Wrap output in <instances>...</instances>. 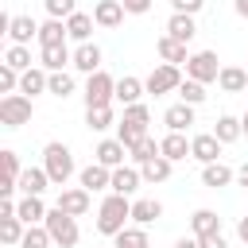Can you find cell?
I'll list each match as a JSON object with an SVG mask.
<instances>
[{
    "mask_svg": "<svg viewBox=\"0 0 248 248\" xmlns=\"http://www.w3.org/2000/svg\"><path fill=\"white\" fill-rule=\"evenodd\" d=\"M236 232H240V240L248 244V217H240V225H236Z\"/></svg>",
    "mask_w": 248,
    "mask_h": 248,
    "instance_id": "51",
    "label": "cell"
},
{
    "mask_svg": "<svg viewBox=\"0 0 248 248\" xmlns=\"http://www.w3.org/2000/svg\"><path fill=\"white\" fill-rule=\"evenodd\" d=\"M0 194L4 198H12V190H19V174H23V167H19V155L16 151H0Z\"/></svg>",
    "mask_w": 248,
    "mask_h": 248,
    "instance_id": "8",
    "label": "cell"
},
{
    "mask_svg": "<svg viewBox=\"0 0 248 248\" xmlns=\"http://www.w3.org/2000/svg\"><path fill=\"white\" fill-rule=\"evenodd\" d=\"M174 248H202V240H198V236H182Z\"/></svg>",
    "mask_w": 248,
    "mask_h": 248,
    "instance_id": "49",
    "label": "cell"
},
{
    "mask_svg": "<svg viewBox=\"0 0 248 248\" xmlns=\"http://www.w3.org/2000/svg\"><path fill=\"white\" fill-rule=\"evenodd\" d=\"M46 93H54V97H70V93H74V78H70L66 70H62V74H50Z\"/></svg>",
    "mask_w": 248,
    "mask_h": 248,
    "instance_id": "42",
    "label": "cell"
},
{
    "mask_svg": "<svg viewBox=\"0 0 248 248\" xmlns=\"http://www.w3.org/2000/svg\"><path fill=\"white\" fill-rule=\"evenodd\" d=\"M116 248H151V240H147L143 229H124V232L116 236Z\"/></svg>",
    "mask_w": 248,
    "mask_h": 248,
    "instance_id": "40",
    "label": "cell"
},
{
    "mask_svg": "<svg viewBox=\"0 0 248 248\" xmlns=\"http://www.w3.org/2000/svg\"><path fill=\"white\" fill-rule=\"evenodd\" d=\"M213 136H217L221 143H232V140H240V136H244V128H240V120H236V116H217Z\"/></svg>",
    "mask_w": 248,
    "mask_h": 248,
    "instance_id": "33",
    "label": "cell"
},
{
    "mask_svg": "<svg viewBox=\"0 0 248 248\" xmlns=\"http://www.w3.org/2000/svg\"><path fill=\"white\" fill-rule=\"evenodd\" d=\"M74 70L97 74V70H101V46H97V43H81V46L74 50Z\"/></svg>",
    "mask_w": 248,
    "mask_h": 248,
    "instance_id": "12",
    "label": "cell"
},
{
    "mask_svg": "<svg viewBox=\"0 0 248 248\" xmlns=\"http://www.w3.org/2000/svg\"><path fill=\"white\" fill-rule=\"evenodd\" d=\"M112 97H116V81L105 70L89 74V81H85V108H105V105H112Z\"/></svg>",
    "mask_w": 248,
    "mask_h": 248,
    "instance_id": "4",
    "label": "cell"
},
{
    "mask_svg": "<svg viewBox=\"0 0 248 248\" xmlns=\"http://www.w3.org/2000/svg\"><path fill=\"white\" fill-rule=\"evenodd\" d=\"M46 182H50V174H46L43 167H27V170L19 174V190H23V198H39V194L46 190Z\"/></svg>",
    "mask_w": 248,
    "mask_h": 248,
    "instance_id": "13",
    "label": "cell"
},
{
    "mask_svg": "<svg viewBox=\"0 0 248 248\" xmlns=\"http://www.w3.org/2000/svg\"><path fill=\"white\" fill-rule=\"evenodd\" d=\"M236 16H240V19H248V0H236Z\"/></svg>",
    "mask_w": 248,
    "mask_h": 248,
    "instance_id": "52",
    "label": "cell"
},
{
    "mask_svg": "<svg viewBox=\"0 0 248 248\" xmlns=\"http://www.w3.org/2000/svg\"><path fill=\"white\" fill-rule=\"evenodd\" d=\"M8 35H12V43H16V46H23L27 39H39V23H35L31 16H12Z\"/></svg>",
    "mask_w": 248,
    "mask_h": 248,
    "instance_id": "21",
    "label": "cell"
},
{
    "mask_svg": "<svg viewBox=\"0 0 248 248\" xmlns=\"http://www.w3.org/2000/svg\"><path fill=\"white\" fill-rule=\"evenodd\" d=\"M143 85H147V93H155V97H159V93L178 89V85H182V74H178V66H167V62H163V66H155V70L147 74V81H143Z\"/></svg>",
    "mask_w": 248,
    "mask_h": 248,
    "instance_id": "7",
    "label": "cell"
},
{
    "mask_svg": "<svg viewBox=\"0 0 248 248\" xmlns=\"http://www.w3.org/2000/svg\"><path fill=\"white\" fill-rule=\"evenodd\" d=\"M0 89H4V93H16V89H19V70H12L8 62L0 66Z\"/></svg>",
    "mask_w": 248,
    "mask_h": 248,
    "instance_id": "44",
    "label": "cell"
},
{
    "mask_svg": "<svg viewBox=\"0 0 248 248\" xmlns=\"http://www.w3.org/2000/svg\"><path fill=\"white\" fill-rule=\"evenodd\" d=\"M93 16H85V12H74L70 19H66V31H70V39H78V43H89V31H93Z\"/></svg>",
    "mask_w": 248,
    "mask_h": 248,
    "instance_id": "30",
    "label": "cell"
},
{
    "mask_svg": "<svg viewBox=\"0 0 248 248\" xmlns=\"http://www.w3.org/2000/svg\"><path fill=\"white\" fill-rule=\"evenodd\" d=\"M46 244H50L46 225H31V229L23 232V244H19V248H46Z\"/></svg>",
    "mask_w": 248,
    "mask_h": 248,
    "instance_id": "41",
    "label": "cell"
},
{
    "mask_svg": "<svg viewBox=\"0 0 248 248\" xmlns=\"http://www.w3.org/2000/svg\"><path fill=\"white\" fill-rule=\"evenodd\" d=\"M167 35H170V39H178V43H190V39L198 35V27H194V16H182V12H174V16L167 19Z\"/></svg>",
    "mask_w": 248,
    "mask_h": 248,
    "instance_id": "20",
    "label": "cell"
},
{
    "mask_svg": "<svg viewBox=\"0 0 248 248\" xmlns=\"http://www.w3.org/2000/svg\"><path fill=\"white\" fill-rule=\"evenodd\" d=\"M4 62H8L12 70L27 74V70H31V50H27V46H16V43H12V46H8V54H4Z\"/></svg>",
    "mask_w": 248,
    "mask_h": 248,
    "instance_id": "36",
    "label": "cell"
},
{
    "mask_svg": "<svg viewBox=\"0 0 248 248\" xmlns=\"http://www.w3.org/2000/svg\"><path fill=\"white\" fill-rule=\"evenodd\" d=\"M159 151H163V159L178 163V159H186V155H190V143H186V136H182V132H167V136L159 140Z\"/></svg>",
    "mask_w": 248,
    "mask_h": 248,
    "instance_id": "15",
    "label": "cell"
},
{
    "mask_svg": "<svg viewBox=\"0 0 248 248\" xmlns=\"http://www.w3.org/2000/svg\"><path fill=\"white\" fill-rule=\"evenodd\" d=\"M66 23L62 19H46V23H39V46H66Z\"/></svg>",
    "mask_w": 248,
    "mask_h": 248,
    "instance_id": "22",
    "label": "cell"
},
{
    "mask_svg": "<svg viewBox=\"0 0 248 248\" xmlns=\"http://www.w3.org/2000/svg\"><path fill=\"white\" fill-rule=\"evenodd\" d=\"M170 4H174V12L194 16V12H202V4H205V0H170Z\"/></svg>",
    "mask_w": 248,
    "mask_h": 248,
    "instance_id": "46",
    "label": "cell"
},
{
    "mask_svg": "<svg viewBox=\"0 0 248 248\" xmlns=\"http://www.w3.org/2000/svg\"><path fill=\"white\" fill-rule=\"evenodd\" d=\"M140 174H143V182H167V178H170V159L155 155L151 163H143V167H140Z\"/></svg>",
    "mask_w": 248,
    "mask_h": 248,
    "instance_id": "32",
    "label": "cell"
},
{
    "mask_svg": "<svg viewBox=\"0 0 248 248\" xmlns=\"http://www.w3.org/2000/svg\"><path fill=\"white\" fill-rule=\"evenodd\" d=\"M46 85H50V74H43V70H35V66H31L27 74H19V93H23V97H35V93H43Z\"/></svg>",
    "mask_w": 248,
    "mask_h": 248,
    "instance_id": "28",
    "label": "cell"
},
{
    "mask_svg": "<svg viewBox=\"0 0 248 248\" xmlns=\"http://www.w3.org/2000/svg\"><path fill=\"white\" fill-rule=\"evenodd\" d=\"M143 89H147V85H143L140 78H132V74H128V78H120V81H116V101H124V105H140Z\"/></svg>",
    "mask_w": 248,
    "mask_h": 248,
    "instance_id": "29",
    "label": "cell"
},
{
    "mask_svg": "<svg viewBox=\"0 0 248 248\" xmlns=\"http://www.w3.org/2000/svg\"><path fill=\"white\" fill-rule=\"evenodd\" d=\"M105 186H112V170L108 167H101V163H89L85 170H81V190H105Z\"/></svg>",
    "mask_w": 248,
    "mask_h": 248,
    "instance_id": "16",
    "label": "cell"
},
{
    "mask_svg": "<svg viewBox=\"0 0 248 248\" xmlns=\"http://www.w3.org/2000/svg\"><path fill=\"white\" fill-rule=\"evenodd\" d=\"M159 58H163L167 66L190 62V54H186V43H178V39H170V35H163V39H159Z\"/></svg>",
    "mask_w": 248,
    "mask_h": 248,
    "instance_id": "26",
    "label": "cell"
},
{
    "mask_svg": "<svg viewBox=\"0 0 248 248\" xmlns=\"http://www.w3.org/2000/svg\"><path fill=\"white\" fill-rule=\"evenodd\" d=\"M0 124H4V128H23V124H31V97L8 93V97L0 101Z\"/></svg>",
    "mask_w": 248,
    "mask_h": 248,
    "instance_id": "5",
    "label": "cell"
},
{
    "mask_svg": "<svg viewBox=\"0 0 248 248\" xmlns=\"http://www.w3.org/2000/svg\"><path fill=\"white\" fill-rule=\"evenodd\" d=\"M143 136H147V124H128V120H120V124H116V140H120L128 151H132Z\"/></svg>",
    "mask_w": 248,
    "mask_h": 248,
    "instance_id": "34",
    "label": "cell"
},
{
    "mask_svg": "<svg viewBox=\"0 0 248 248\" xmlns=\"http://www.w3.org/2000/svg\"><path fill=\"white\" fill-rule=\"evenodd\" d=\"M43 4H46L50 19H70V16L78 12V0H43Z\"/></svg>",
    "mask_w": 248,
    "mask_h": 248,
    "instance_id": "43",
    "label": "cell"
},
{
    "mask_svg": "<svg viewBox=\"0 0 248 248\" xmlns=\"http://www.w3.org/2000/svg\"><path fill=\"white\" fill-rule=\"evenodd\" d=\"M240 128H244V136H248V112H244V116H240Z\"/></svg>",
    "mask_w": 248,
    "mask_h": 248,
    "instance_id": "53",
    "label": "cell"
},
{
    "mask_svg": "<svg viewBox=\"0 0 248 248\" xmlns=\"http://www.w3.org/2000/svg\"><path fill=\"white\" fill-rule=\"evenodd\" d=\"M124 4V12H132V16H143V12H151V0H120Z\"/></svg>",
    "mask_w": 248,
    "mask_h": 248,
    "instance_id": "47",
    "label": "cell"
},
{
    "mask_svg": "<svg viewBox=\"0 0 248 248\" xmlns=\"http://www.w3.org/2000/svg\"><path fill=\"white\" fill-rule=\"evenodd\" d=\"M244 93H248V89H244Z\"/></svg>",
    "mask_w": 248,
    "mask_h": 248,
    "instance_id": "54",
    "label": "cell"
},
{
    "mask_svg": "<svg viewBox=\"0 0 248 248\" xmlns=\"http://www.w3.org/2000/svg\"><path fill=\"white\" fill-rule=\"evenodd\" d=\"M112 248H116V244H112Z\"/></svg>",
    "mask_w": 248,
    "mask_h": 248,
    "instance_id": "55",
    "label": "cell"
},
{
    "mask_svg": "<svg viewBox=\"0 0 248 248\" xmlns=\"http://www.w3.org/2000/svg\"><path fill=\"white\" fill-rule=\"evenodd\" d=\"M236 182H240V186H248V163H240V167H236Z\"/></svg>",
    "mask_w": 248,
    "mask_h": 248,
    "instance_id": "50",
    "label": "cell"
},
{
    "mask_svg": "<svg viewBox=\"0 0 248 248\" xmlns=\"http://www.w3.org/2000/svg\"><path fill=\"white\" fill-rule=\"evenodd\" d=\"M178 97H182V105H202V101H205V85L186 78V81L178 85Z\"/></svg>",
    "mask_w": 248,
    "mask_h": 248,
    "instance_id": "38",
    "label": "cell"
},
{
    "mask_svg": "<svg viewBox=\"0 0 248 248\" xmlns=\"http://www.w3.org/2000/svg\"><path fill=\"white\" fill-rule=\"evenodd\" d=\"M217 85H221L225 93H244V89H248V70H240V66H221Z\"/></svg>",
    "mask_w": 248,
    "mask_h": 248,
    "instance_id": "25",
    "label": "cell"
},
{
    "mask_svg": "<svg viewBox=\"0 0 248 248\" xmlns=\"http://www.w3.org/2000/svg\"><path fill=\"white\" fill-rule=\"evenodd\" d=\"M163 124H167L170 132H186V128L194 124V105H182V101L170 105V108L163 112Z\"/></svg>",
    "mask_w": 248,
    "mask_h": 248,
    "instance_id": "14",
    "label": "cell"
},
{
    "mask_svg": "<svg viewBox=\"0 0 248 248\" xmlns=\"http://www.w3.org/2000/svg\"><path fill=\"white\" fill-rule=\"evenodd\" d=\"M58 209L62 213H70V217H81V213H89V190H62L58 194Z\"/></svg>",
    "mask_w": 248,
    "mask_h": 248,
    "instance_id": "11",
    "label": "cell"
},
{
    "mask_svg": "<svg viewBox=\"0 0 248 248\" xmlns=\"http://www.w3.org/2000/svg\"><path fill=\"white\" fill-rule=\"evenodd\" d=\"M236 178V170H229L225 163H205L202 167V182L209 186V190H221V186H229Z\"/></svg>",
    "mask_w": 248,
    "mask_h": 248,
    "instance_id": "23",
    "label": "cell"
},
{
    "mask_svg": "<svg viewBox=\"0 0 248 248\" xmlns=\"http://www.w3.org/2000/svg\"><path fill=\"white\" fill-rule=\"evenodd\" d=\"M186 78L190 81H217L221 78V66H217V54L213 50H198V54H190V62H186Z\"/></svg>",
    "mask_w": 248,
    "mask_h": 248,
    "instance_id": "6",
    "label": "cell"
},
{
    "mask_svg": "<svg viewBox=\"0 0 248 248\" xmlns=\"http://www.w3.org/2000/svg\"><path fill=\"white\" fill-rule=\"evenodd\" d=\"M85 124H89L93 132H105V128L112 124V105H105V108H85Z\"/></svg>",
    "mask_w": 248,
    "mask_h": 248,
    "instance_id": "39",
    "label": "cell"
},
{
    "mask_svg": "<svg viewBox=\"0 0 248 248\" xmlns=\"http://www.w3.org/2000/svg\"><path fill=\"white\" fill-rule=\"evenodd\" d=\"M202 248H229V244H225V236L217 232V236H205V240H202Z\"/></svg>",
    "mask_w": 248,
    "mask_h": 248,
    "instance_id": "48",
    "label": "cell"
},
{
    "mask_svg": "<svg viewBox=\"0 0 248 248\" xmlns=\"http://www.w3.org/2000/svg\"><path fill=\"white\" fill-rule=\"evenodd\" d=\"M46 213H50V209L43 205V198H23V202L16 205V217H19L27 229H31V225H39V221H46Z\"/></svg>",
    "mask_w": 248,
    "mask_h": 248,
    "instance_id": "17",
    "label": "cell"
},
{
    "mask_svg": "<svg viewBox=\"0 0 248 248\" xmlns=\"http://www.w3.org/2000/svg\"><path fill=\"white\" fill-rule=\"evenodd\" d=\"M128 155H132V159H136V163L143 167V163H151V159H155V155H163V151H159V143H155L151 136H143V140H140V143H136V147H132Z\"/></svg>",
    "mask_w": 248,
    "mask_h": 248,
    "instance_id": "37",
    "label": "cell"
},
{
    "mask_svg": "<svg viewBox=\"0 0 248 248\" xmlns=\"http://www.w3.org/2000/svg\"><path fill=\"white\" fill-rule=\"evenodd\" d=\"M190 155H194L198 163H217V155H221V140H217L213 132H202V136L190 140Z\"/></svg>",
    "mask_w": 248,
    "mask_h": 248,
    "instance_id": "9",
    "label": "cell"
},
{
    "mask_svg": "<svg viewBox=\"0 0 248 248\" xmlns=\"http://www.w3.org/2000/svg\"><path fill=\"white\" fill-rule=\"evenodd\" d=\"M155 217H163V205H159L155 198H140V202H132V221H140V225H151Z\"/></svg>",
    "mask_w": 248,
    "mask_h": 248,
    "instance_id": "31",
    "label": "cell"
},
{
    "mask_svg": "<svg viewBox=\"0 0 248 248\" xmlns=\"http://www.w3.org/2000/svg\"><path fill=\"white\" fill-rule=\"evenodd\" d=\"M62 66H74V54L66 46H43V70L62 74Z\"/></svg>",
    "mask_w": 248,
    "mask_h": 248,
    "instance_id": "27",
    "label": "cell"
},
{
    "mask_svg": "<svg viewBox=\"0 0 248 248\" xmlns=\"http://www.w3.org/2000/svg\"><path fill=\"white\" fill-rule=\"evenodd\" d=\"M43 170L50 174V182L54 186H66V178L74 174V155H70V147L66 143H46L43 147Z\"/></svg>",
    "mask_w": 248,
    "mask_h": 248,
    "instance_id": "2",
    "label": "cell"
},
{
    "mask_svg": "<svg viewBox=\"0 0 248 248\" xmlns=\"http://www.w3.org/2000/svg\"><path fill=\"white\" fill-rule=\"evenodd\" d=\"M23 221L19 217H0V240L4 244H23Z\"/></svg>",
    "mask_w": 248,
    "mask_h": 248,
    "instance_id": "35",
    "label": "cell"
},
{
    "mask_svg": "<svg viewBox=\"0 0 248 248\" xmlns=\"http://www.w3.org/2000/svg\"><path fill=\"white\" fill-rule=\"evenodd\" d=\"M124 120L128 124H151V112H147V105H124Z\"/></svg>",
    "mask_w": 248,
    "mask_h": 248,
    "instance_id": "45",
    "label": "cell"
},
{
    "mask_svg": "<svg viewBox=\"0 0 248 248\" xmlns=\"http://www.w3.org/2000/svg\"><path fill=\"white\" fill-rule=\"evenodd\" d=\"M140 178H143V174H140L136 167H116V170H112V186H108V190H112V194H124V198H128V194H132V190L140 186Z\"/></svg>",
    "mask_w": 248,
    "mask_h": 248,
    "instance_id": "24",
    "label": "cell"
},
{
    "mask_svg": "<svg viewBox=\"0 0 248 248\" xmlns=\"http://www.w3.org/2000/svg\"><path fill=\"white\" fill-rule=\"evenodd\" d=\"M190 225H194V236H198V240H205V236H217V232H221V217H217L213 209H198V213L190 217Z\"/></svg>",
    "mask_w": 248,
    "mask_h": 248,
    "instance_id": "18",
    "label": "cell"
},
{
    "mask_svg": "<svg viewBox=\"0 0 248 248\" xmlns=\"http://www.w3.org/2000/svg\"><path fill=\"white\" fill-rule=\"evenodd\" d=\"M93 19H97L101 27H120V19H124V4H120V0H101V4L93 8Z\"/></svg>",
    "mask_w": 248,
    "mask_h": 248,
    "instance_id": "19",
    "label": "cell"
},
{
    "mask_svg": "<svg viewBox=\"0 0 248 248\" xmlns=\"http://www.w3.org/2000/svg\"><path fill=\"white\" fill-rule=\"evenodd\" d=\"M43 225H46V232H50V240H54V244H62V248H74V244H78V221H74L70 213H62L58 205L46 213V221H43Z\"/></svg>",
    "mask_w": 248,
    "mask_h": 248,
    "instance_id": "3",
    "label": "cell"
},
{
    "mask_svg": "<svg viewBox=\"0 0 248 248\" xmlns=\"http://www.w3.org/2000/svg\"><path fill=\"white\" fill-rule=\"evenodd\" d=\"M132 217V202L124 198V194H108L105 202H101V209H97V232H105V236H120Z\"/></svg>",
    "mask_w": 248,
    "mask_h": 248,
    "instance_id": "1",
    "label": "cell"
},
{
    "mask_svg": "<svg viewBox=\"0 0 248 248\" xmlns=\"http://www.w3.org/2000/svg\"><path fill=\"white\" fill-rule=\"evenodd\" d=\"M93 155H97V163H101V167L116 170V167H124V155H128V147H124L120 140H101Z\"/></svg>",
    "mask_w": 248,
    "mask_h": 248,
    "instance_id": "10",
    "label": "cell"
}]
</instances>
